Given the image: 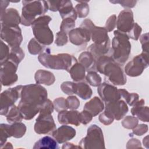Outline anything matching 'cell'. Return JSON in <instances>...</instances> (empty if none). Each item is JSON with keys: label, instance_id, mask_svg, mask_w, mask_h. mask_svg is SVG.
<instances>
[{"label": "cell", "instance_id": "obj_1", "mask_svg": "<svg viewBox=\"0 0 149 149\" xmlns=\"http://www.w3.org/2000/svg\"><path fill=\"white\" fill-rule=\"evenodd\" d=\"M96 71L104 74L105 79L114 85H124L126 76L120 66L111 56L105 55L96 61Z\"/></svg>", "mask_w": 149, "mask_h": 149}, {"label": "cell", "instance_id": "obj_2", "mask_svg": "<svg viewBox=\"0 0 149 149\" xmlns=\"http://www.w3.org/2000/svg\"><path fill=\"white\" fill-rule=\"evenodd\" d=\"M38 59L44 67L56 70H65L69 72L70 68L77 61L72 55L67 53L58 54L57 55L50 54V52L47 50L40 54Z\"/></svg>", "mask_w": 149, "mask_h": 149}, {"label": "cell", "instance_id": "obj_3", "mask_svg": "<svg viewBox=\"0 0 149 149\" xmlns=\"http://www.w3.org/2000/svg\"><path fill=\"white\" fill-rule=\"evenodd\" d=\"M115 37L112 41L111 56L119 65H123L128 59L131 52V44L126 34L114 31Z\"/></svg>", "mask_w": 149, "mask_h": 149}, {"label": "cell", "instance_id": "obj_4", "mask_svg": "<svg viewBox=\"0 0 149 149\" xmlns=\"http://www.w3.org/2000/svg\"><path fill=\"white\" fill-rule=\"evenodd\" d=\"M21 24L25 26H31L37 16L44 15L48 6L45 1H23Z\"/></svg>", "mask_w": 149, "mask_h": 149}, {"label": "cell", "instance_id": "obj_5", "mask_svg": "<svg viewBox=\"0 0 149 149\" xmlns=\"http://www.w3.org/2000/svg\"><path fill=\"white\" fill-rule=\"evenodd\" d=\"M47 90L41 84H30L23 86L21 92L20 101L35 106L41 107L48 99Z\"/></svg>", "mask_w": 149, "mask_h": 149}, {"label": "cell", "instance_id": "obj_6", "mask_svg": "<svg viewBox=\"0 0 149 149\" xmlns=\"http://www.w3.org/2000/svg\"><path fill=\"white\" fill-rule=\"evenodd\" d=\"M52 17L48 15H42L37 17L31 24L32 30L35 38L43 45H51L54 41V35L48 26Z\"/></svg>", "mask_w": 149, "mask_h": 149}, {"label": "cell", "instance_id": "obj_7", "mask_svg": "<svg viewBox=\"0 0 149 149\" xmlns=\"http://www.w3.org/2000/svg\"><path fill=\"white\" fill-rule=\"evenodd\" d=\"M81 148H105L103 133L101 129L96 125H92L87 129V136L79 143Z\"/></svg>", "mask_w": 149, "mask_h": 149}, {"label": "cell", "instance_id": "obj_8", "mask_svg": "<svg viewBox=\"0 0 149 149\" xmlns=\"http://www.w3.org/2000/svg\"><path fill=\"white\" fill-rule=\"evenodd\" d=\"M23 87V86L19 85L13 88H9L1 94L0 114L1 115L6 116L9 109L21 97Z\"/></svg>", "mask_w": 149, "mask_h": 149}, {"label": "cell", "instance_id": "obj_9", "mask_svg": "<svg viewBox=\"0 0 149 149\" xmlns=\"http://www.w3.org/2000/svg\"><path fill=\"white\" fill-rule=\"evenodd\" d=\"M80 26L86 27L89 30L91 38L94 44L97 45L111 44L108 31L105 27L95 26L93 22L88 19L84 20Z\"/></svg>", "mask_w": 149, "mask_h": 149}, {"label": "cell", "instance_id": "obj_10", "mask_svg": "<svg viewBox=\"0 0 149 149\" xmlns=\"http://www.w3.org/2000/svg\"><path fill=\"white\" fill-rule=\"evenodd\" d=\"M148 66V54L142 52L134 56L125 67V73L131 77L140 75Z\"/></svg>", "mask_w": 149, "mask_h": 149}, {"label": "cell", "instance_id": "obj_11", "mask_svg": "<svg viewBox=\"0 0 149 149\" xmlns=\"http://www.w3.org/2000/svg\"><path fill=\"white\" fill-rule=\"evenodd\" d=\"M18 65L9 59L1 65L0 78L2 86H10L17 81L18 76L16 72Z\"/></svg>", "mask_w": 149, "mask_h": 149}, {"label": "cell", "instance_id": "obj_12", "mask_svg": "<svg viewBox=\"0 0 149 149\" xmlns=\"http://www.w3.org/2000/svg\"><path fill=\"white\" fill-rule=\"evenodd\" d=\"M1 38L11 48L19 47L23 40L22 30L19 26L1 27Z\"/></svg>", "mask_w": 149, "mask_h": 149}, {"label": "cell", "instance_id": "obj_13", "mask_svg": "<svg viewBox=\"0 0 149 149\" xmlns=\"http://www.w3.org/2000/svg\"><path fill=\"white\" fill-rule=\"evenodd\" d=\"M34 130L39 134H52L56 130V125L52 116L39 115L36 120Z\"/></svg>", "mask_w": 149, "mask_h": 149}, {"label": "cell", "instance_id": "obj_14", "mask_svg": "<svg viewBox=\"0 0 149 149\" xmlns=\"http://www.w3.org/2000/svg\"><path fill=\"white\" fill-rule=\"evenodd\" d=\"M129 111L126 102L123 100H119L113 102L105 103V112L114 119L119 120L122 119Z\"/></svg>", "mask_w": 149, "mask_h": 149}, {"label": "cell", "instance_id": "obj_15", "mask_svg": "<svg viewBox=\"0 0 149 149\" xmlns=\"http://www.w3.org/2000/svg\"><path fill=\"white\" fill-rule=\"evenodd\" d=\"M98 93L105 103L113 102L120 100V94L116 87L104 82L98 86Z\"/></svg>", "mask_w": 149, "mask_h": 149}, {"label": "cell", "instance_id": "obj_16", "mask_svg": "<svg viewBox=\"0 0 149 149\" xmlns=\"http://www.w3.org/2000/svg\"><path fill=\"white\" fill-rule=\"evenodd\" d=\"M134 22L133 13L129 9L121 11L116 19V27L118 30L127 34L132 29Z\"/></svg>", "mask_w": 149, "mask_h": 149}, {"label": "cell", "instance_id": "obj_17", "mask_svg": "<svg viewBox=\"0 0 149 149\" xmlns=\"http://www.w3.org/2000/svg\"><path fill=\"white\" fill-rule=\"evenodd\" d=\"M68 34L70 42L76 45H81L87 43L91 38L89 30L84 27L80 26L73 29Z\"/></svg>", "mask_w": 149, "mask_h": 149}, {"label": "cell", "instance_id": "obj_18", "mask_svg": "<svg viewBox=\"0 0 149 149\" xmlns=\"http://www.w3.org/2000/svg\"><path fill=\"white\" fill-rule=\"evenodd\" d=\"M51 134L58 143L61 144L74 138L76 136V130L71 126L63 125L56 129Z\"/></svg>", "mask_w": 149, "mask_h": 149}, {"label": "cell", "instance_id": "obj_19", "mask_svg": "<svg viewBox=\"0 0 149 149\" xmlns=\"http://www.w3.org/2000/svg\"><path fill=\"white\" fill-rule=\"evenodd\" d=\"M20 23H21V17L16 9H7L3 14L1 15V27L16 26Z\"/></svg>", "mask_w": 149, "mask_h": 149}, {"label": "cell", "instance_id": "obj_20", "mask_svg": "<svg viewBox=\"0 0 149 149\" xmlns=\"http://www.w3.org/2000/svg\"><path fill=\"white\" fill-rule=\"evenodd\" d=\"M79 113V112L76 110L62 111L58 115V122L62 125L72 124L78 126L80 123L78 118Z\"/></svg>", "mask_w": 149, "mask_h": 149}, {"label": "cell", "instance_id": "obj_21", "mask_svg": "<svg viewBox=\"0 0 149 149\" xmlns=\"http://www.w3.org/2000/svg\"><path fill=\"white\" fill-rule=\"evenodd\" d=\"M144 100H138L131 109V113L134 116H136L143 122H148V108L144 107Z\"/></svg>", "mask_w": 149, "mask_h": 149}, {"label": "cell", "instance_id": "obj_22", "mask_svg": "<svg viewBox=\"0 0 149 149\" xmlns=\"http://www.w3.org/2000/svg\"><path fill=\"white\" fill-rule=\"evenodd\" d=\"M105 108V105L102 101L98 97H94L89 101L87 102L83 109L88 112L93 117L96 116Z\"/></svg>", "mask_w": 149, "mask_h": 149}, {"label": "cell", "instance_id": "obj_23", "mask_svg": "<svg viewBox=\"0 0 149 149\" xmlns=\"http://www.w3.org/2000/svg\"><path fill=\"white\" fill-rule=\"evenodd\" d=\"M58 11L62 19L70 18L75 20L77 19L76 12L70 1H61Z\"/></svg>", "mask_w": 149, "mask_h": 149}, {"label": "cell", "instance_id": "obj_24", "mask_svg": "<svg viewBox=\"0 0 149 149\" xmlns=\"http://www.w3.org/2000/svg\"><path fill=\"white\" fill-rule=\"evenodd\" d=\"M34 79L37 84L47 86L52 85L55 81V76L52 72L42 69H40L36 72Z\"/></svg>", "mask_w": 149, "mask_h": 149}, {"label": "cell", "instance_id": "obj_25", "mask_svg": "<svg viewBox=\"0 0 149 149\" xmlns=\"http://www.w3.org/2000/svg\"><path fill=\"white\" fill-rule=\"evenodd\" d=\"M17 107L20 111L23 119L26 120H31L33 119L38 113H39L40 110V107L24 103L21 101H20Z\"/></svg>", "mask_w": 149, "mask_h": 149}, {"label": "cell", "instance_id": "obj_26", "mask_svg": "<svg viewBox=\"0 0 149 149\" xmlns=\"http://www.w3.org/2000/svg\"><path fill=\"white\" fill-rule=\"evenodd\" d=\"M79 61L84 66L86 70L89 71H96V61L92 54L88 51H84L80 54Z\"/></svg>", "mask_w": 149, "mask_h": 149}, {"label": "cell", "instance_id": "obj_27", "mask_svg": "<svg viewBox=\"0 0 149 149\" xmlns=\"http://www.w3.org/2000/svg\"><path fill=\"white\" fill-rule=\"evenodd\" d=\"M34 149L36 148H49V149H58L59 146L58 142L50 136H46L37 141L33 147Z\"/></svg>", "mask_w": 149, "mask_h": 149}, {"label": "cell", "instance_id": "obj_28", "mask_svg": "<svg viewBox=\"0 0 149 149\" xmlns=\"http://www.w3.org/2000/svg\"><path fill=\"white\" fill-rule=\"evenodd\" d=\"M111 44L109 45H97L94 43L90 45L87 49L95 58V61L101 56L107 55L111 52Z\"/></svg>", "mask_w": 149, "mask_h": 149}, {"label": "cell", "instance_id": "obj_29", "mask_svg": "<svg viewBox=\"0 0 149 149\" xmlns=\"http://www.w3.org/2000/svg\"><path fill=\"white\" fill-rule=\"evenodd\" d=\"M86 69L80 63H75L69 69V73L71 78L76 82L80 81L86 77Z\"/></svg>", "mask_w": 149, "mask_h": 149}, {"label": "cell", "instance_id": "obj_30", "mask_svg": "<svg viewBox=\"0 0 149 149\" xmlns=\"http://www.w3.org/2000/svg\"><path fill=\"white\" fill-rule=\"evenodd\" d=\"M75 93L83 100H87L91 98L93 91L88 84L84 82L74 83Z\"/></svg>", "mask_w": 149, "mask_h": 149}, {"label": "cell", "instance_id": "obj_31", "mask_svg": "<svg viewBox=\"0 0 149 149\" xmlns=\"http://www.w3.org/2000/svg\"><path fill=\"white\" fill-rule=\"evenodd\" d=\"M6 117L7 121L9 123L12 124L16 122H20L23 119L19 108L15 105H13L9 109Z\"/></svg>", "mask_w": 149, "mask_h": 149}, {"label": "cell", "instance_id": "obj_32", "mask_svg": "<svg viewBox=\"0 0 149 149\" xmlns=\"http://www.w3.org/2000/svg\"><path fill=\"white\" fill-rule=\"evenodd\" d=\"M120 100H124L126 104L133 106L138 100L139 96L137 93H129L125 89H118Z\"/></svg>", "mask_w": 149, "mask_h": 149}, {"label": "cell", "instance_id": "obj_33", "mask_svg": "<svg viewBox=\"0 0 149 149\" xmlns=\"http://www.w3.org/2000/svg\"><path fill=\"white\" fill-rule=\"evenodd\" d=\"M9 129L11 136L15 138L22 137L26 132V125L20 122L12 123Z\"/></svg>", "mask_w": 149, "mask_h": 149}, {"label": "cell", "instance_id": "obj_34", "mask_svg": "<svg viewBox=\"0 0 149 149\" xmlns=\"http://www.w3.org/2000/svg\"><path fill=\"white\" fill-rule=\"evenodd\" d=\"M44 45L40 44L35 38L30 40L27 45L29 52L31 55H37L44 52Z\"/></svg>", "mask_w": 149, "mask_h": 149}, {"label": "cell", "instance_id": "obj_35", "mask_svg": "<svg viewBox=\"0 0 149 149\" xmlns=\"http://www.w3.org/2000/svg\"><path fill=\"white\" fill-rule=\"evenodd\" d=\"M24 58V52L20 47L11 48L8 58L9 59L19 65Z\"/></svg>", "mask_w": 149, "mask_h": 149}, {"label": "cell", "instance_id": "obj_36", "mask_svg": "<svg viewBox=\"0 0 149 149\" xmlns=\"http://www.w3.org/2000/svg\"><path fill=\"white\" fill-rule=\"evenodd\" d=\"M78 2L79 3L74 8L77 16L80 18L86 17L89 13V6L87 3L88 1H78Z\"/></svg>", "mask_w": 149, "mask_h": 149}, {"label": "cell", "instance_id": "obj_37", "mask_svg": "<svg viewBox=\"0 0 149 149\" xmlns=\"http://www.w3.org/2000/svg\"><path fill=\"white\" fill-rule=\"evenodd\" d=\"M87 82L92 86L98 87L101 83L102 79L95 71H89L86 76Z\"/></svg>", "mask_w": 149, "mask_h": 149}, {"label": "cell", "instance_id": "obj_38", "mask_svg": "<svg viewBox=\"0 0 149 149\" xmlns=\"http://www.w3.org/2000/svg\"><path fill=\"white\" fill-rule=\"evenodd\" d=\"M1 140L0 144L1 148L5 144L7 139L10 137L12 136L10 132V125L5 123H1Z\"/></svg>", "mask_w": 149, "mask_h": 149}, {"label": "cell", "instance_id": "obj_39", "mask_svg": "<svg viewBox=\"0 0 149 149\" xmlns=\"http://www.w3.org/2000/svg\"><path fill=\"white\" fill-rule=\"evenodd\" d=\"M54 109L53 102L49 99H47L41 106L40 110V115H51Z\"/></svg>", "mask_w": 149, "mask_h": 149}, {"label": "cell", "instance_id": "obj_40", "mask_svg": "<svg viewBox=\"0 0 149 149\" xmlns=\"http://www.w3.org/2000/svg\"><path fill=\"white\" fill-rule=\"evenodd\" d=\"M74 27L75 20L70 18H67L63 19L60 26V30L67 34L69 33L70 31L73 30Z\"/></svg>", "mask_w": 149, "mask_h": 149}, {"label": "cell", "instance_id": "obj_41", "mask_svg": "<svg viewBox=\"0 0 149 149\" xmlns=\"http://www.w3.org/2000/svg\"><path fill=\"white\" fill-rule=\"evenodd\" d=\"M138 123L139 121L137 118L132 116H127L122 122V125L126 129H133L138 125Z\"/></svg>", "mask_w": 149, "mask_h": 149}, {"label": "cell", "instance_id": "obj_42", "mask_svg": "<svg viewBox=\"0 0 149 149\" xmlns=\"http://www.w3.org/2000/svg\"><path fill=\"white\" fill-rule=\"evenodd\" d=\"M53 104L54 109L58 112H59L62 111L67 110L68 109L66 103V100L63 97H58L55 99Z\"/></svg>", "mask_w": 149, "mask_h": 149}, {"label": "cell", "instance_id": "obj_43", "mask_svg": "<svg viewBox=\"0 0 149 149\" xmlns=\"http://www.w3.org/2000/svg\"><path fill=\"white\" fill-rule=\"evenodd\" d=\"M9 48L8 45L3 42L2 40L1 41V51H0V64L6 62L9 56Z\"/></svg>", "mask_w": 149, "mask_h": 149}, {"label": "cell", "instance_id": "obj_44", "mask_svg": "<svg viewBox=\"0 0 149 149\" xmlns=\"http://www.w3.org/2000/svg\"><path fill=\"white\" fill-rule=\"evenodd\" d=\"M62 91L66 94L72 95L75 93L74 83L72 81H65L61 86Z\"/></svg>", "mask_w": 149, "mask_h": 149}, {"label": "cell", "instance_id": "obj_45", "mask_svg": "<svg viewBox=\"0 0 149 149\" xmlns=\"http://www.w3.org/2000/svg\"><path fill=\"white\" fill-rule=\"evenodd\" d=\"M141 27L137 23H134L132 29L127 34V36L129 38H132L134 40H137L140 37V35L141 33Z\"/></svg>", "mask_w": 149, "mask_h": 149}, {"label": "cell", "instance_id": "obj_46", "mask_svg": "<svg viewBox=\"0 0 149 149\" xmlns=\"http://www.w3.org/2000/svg\"><path fill=\"white\" fill-rule=\"evenodd\" d=\"M66 100L68 108L70 110H76L80 106V101L76 96H69Z\"/></svg>", "mask_w": 149, "mask_h": 149}, {"label": "cell", "instance_id": "obj_47", "mask_svg": "<svg viewBox=\"0 0 149 149\" xmlns=\"http://www.w3.org/2000/svg\"><path fill=\"white\" fill-rule=\"evenodd\" d=\"M68 42L67 34L63 31H59L56 34L55 43L58 46H63Z\"/></svg>", "mask_w": 149, "mask_h": 149}, {"label": "cell", "instance_id": "obj_48", "mask_svg": "<svg viewBox=\"0 0 149 149\" xmlns=\"http://www.w3.org/2000/svg\"><path fill=\"white\" fill-rule=\"evenodd\" d=\"M93 117V116L90 113L84 109L83 111L79 112L78 115L79 122L83 125H87L90 123Z\"/></svg>", "mask_w": 149, "mask_h": 149}, {"label": "cell", "instance_id": "obj_49", "mask_svg": "<svg viewBox=\"0 0 149 149\" xmlns=\"http://www.w3.org/2000/svg\"><path fill=\"white\" fill-rule=\"evenodd\" d=\"M116 19L117 18L116 15H113L111 16L107 20L106 24L105 25V28L108 32L112 31L115 28V27L116 26Z\"/></svg>", "mask_w": 149, "mask_h": 149}, {"label": "cell", "instance_id": "obj_50", "mask_svg": "<svg viewBox=\"0 0 149 149\" xmlns=\"http://www.w3.org/2000/svg\"><path fill=\"white\" fill-rule=\"evenodd\" d=\"M140 41L142 45L143 52L148 54V33H146L140 37Z\"/></svg>", "mask_w": 149, "mask_h": 149}, {"label": "cell", "instance_id": "obj_51", "mask_svg": "<svg viewBox=\"0 0 149 149\" xmlns=\"http://www.w3.org/2000/svg\"><path fill=\"white\" fill-rule=\"evenodd\" d=\"M148 126L144 124L137 125L134 129H133V133L137 136H142L148 131Z\"/></svg>", "mask_w": 149, "mask_h": 149}, {"label": "cell", "instance_id": "obj_52", "mask_svg": "<svg viewBox=\"0 0 149 149\" xmlns=\"http://www.w3.org/2000/svg\"><path fill=\"white\" fill-rule=\"evenodd\" d=\"M98 119L100 122L105 125H109L111 124L114 120V119L112 117L110 116L105 112L100 114Z\"/></svg>", "mask_w": 149, "mask_h": 149}, {"label": "cell", "instance_id": "obj_53", "mask_svg": "<svg viewBox=\"0 0 149 149\" xmlns=\"http://www.w3.org/2000/svg\"><path fill=\"white\" fill-rule=\"evenodd\" d=\"M110 2L113 3H119L120 4L121 6H122L125 8H131L134 7L136 3V1H111Z\"/></svg>", "mask_w": 149, "mask_h": 149}, {"label": "cell", "instance_id": "obj_54", "mask_svg": "<svg viewBox=\"0 0 149 149\" xmlns=\"http://www.w3.org/2000/svg\"><path fill=\"white\" fill-rule=\"evenodd\" d=\"M127 148H142L140 141L137 139H131L127 143Z\"/></svg>", "mask_w": 149, "mask_h": 149}, {"label": "cell", "instance_id": "obj_55", "mask_svg": "<svg viewBox=\"0 0 149 149\" xmlns=\"http://www.w3.org/2000/svg\"><path fill=\"white\" fill-rule=\"evenodd\" d=\"M61 1H47V3L48 4V9L52 12L58 11L60 5H61Z\"/></svg>", "mask_w": 149, "mask_h": 149}, {"label": "cell", "instance_id": "obj_56", "mask_svg": "<svg viewBox=\"0 0 149 149\" xmlns=\"http://www.w3.org/2000/svg\"><path fill=\"white\" fill-rule=\"evenodd\" d=\"M62 148H81L79 146H75L72 143H68L65 142L64 144L62 147Z\"/></svg>", "mask_w": 149, "mask_h": 149}, {"label": "cell", "instance_id": "obj_57", "mask_svg": "<svg viewBox=\"0 0 149 149\" xmlns=\"http://www.w3.org/2000/svg\"><path fill=\"white\" fill-rule=\"evenodd\" d=\"M143 144L144 146H146V147L147 148H148V136H147L146 137H144L143 139Z\"/></svg>", "mask_w": 149, "mask_h": 149}, {"label": "cell", "instance_id": "obj_58", "mask_svg": "<svg viewBox=\"0 0 149 149\" xmlns=\"http://www.w3.org/2000/svg\"><path fill=\"white\" fill-rule=\"evenodd\" d=\"M13 148V146H12V144H11L10 143L8 142V143H5V144L1 147V148Z\"/></svg>", "mask_w": 149, "mask_h": 149}]
</instances>
